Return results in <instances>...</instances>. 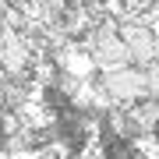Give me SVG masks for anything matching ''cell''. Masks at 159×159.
Segmentation results:
<instances>
[{
    "instance_id": "cell-1",
    "label": "cell",
    "mask_w": 159,
    "mask_h": 159,
    "mask_svg": "<svg viewBox=\"0 0 159 159\" xmlns=\"http://www.w3.org/2000/svg\"><path fill=\"white\" fill-rule=\"evenodd\" d=\"M81 43H85L89 53L96 57V67H99V71H110V67H124V64H131V50H127L124 35H120V21H117L113 14L92 21L89 32L81 35Z\"/></svg>"
},
{
    "instance_id": "cell-2",
    "label": "cell",
    "mask_w": 159,
    "mask_h": 159,
    "mask_svg": "<svg viewBox=\"0 0 159 159\" xmlns=\"http://www.w3.org/2000/svg\"><path fill=\"white\" fill-rule=\"evenodd\" d=\"M99 85L106 89L113 106H134V102L148 99V78H145V67H138V64L99 71Z\"/></svg>"
},
{
    "instance_id": "cell-3",
    "label": "cell",
    "mask_w": 159,
    "mask_h": 159,
    "mask_svg": "<svg viewBox=\"0 0 159 159\" xmlns=\"http://www.w3.org/2000/svg\"><path fill=\"white\" fill-rule=\"evenodd\" d=\"M120 35H124V43H127V50H131V64L145 67V64L159 60L156 25H148L145 18H120Z\"/></svg>"
},
{
    "instance_id": "cell-4",
    "label": "cell",
    "mask_w": 159,
    "mask_h": 159,
    "mask_svg": "<svg viewBox=\"0 0 159 159\" xmlns=\"http://www.w3.org/2000/svg\"><path fill=\"white\" fill-rule=\"evenodd\" d=\"M50 57L57 60L60 71L78 74V78H96V71H99V67H96V57L89 53V46H85V43H74V39H67L64 46H57Z\"/></svg>"
},
{
    "instance_id": "cell-5",
    "label": "cell",
    "mask_w": 159,
    "mask_h": 159,
    "mask_svg": "<svg viewBox=\"0 0 159 159\" xmlns=\"http://www.w3.org/2000/svg\"><path fill=\"white\" fill-rule=\"evenodd\" d=\"M145 78H148V96L159 99V60L145 64Z\"/></svg>"
},
{
    "instance_id": "cell-6",
    "label": "cell",
    "mask_w": 159,
    "mask_h": 159,
    "mask_svg": "<svg viewBox=\"0 0 159 159\" xmlns=\"http://www.w3.org/2000/svg\"><path fill=\"white\" fill-rule=\"evenodd\" d=\"M4 85H7V71L0 67V102H4Z\"/></svg>"
}]
</instances>
